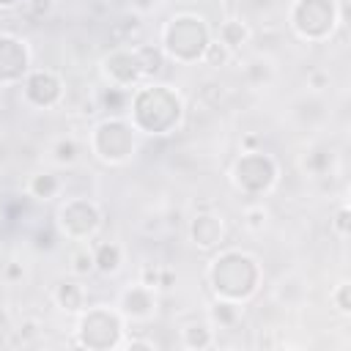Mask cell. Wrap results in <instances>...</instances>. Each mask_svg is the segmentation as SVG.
<instances>
[{
  "label": "cell",
  "mask_w": 351,
  "mask_h": 351,
  "mask_svg": "<svg viewBox=\"0 0 351 351\" xmlns=\"http://www.w3.org/2000/svg\"><path fill=\"white\" fill-rule=\"evenodd\" d=\"M337 299H340V310H343V313H348V310H351V307H348V285H343V288H340Z\"/></svg>",
  "instance_id": "cell-26"
},
{
  "label": "cell",
  "mask_w": 351,
  "mask_h": 351,
  "mask_svg": "<svg viewBox=\"0 0 351 351\" xmlns=\"http://www.w3.org/2000/svg\"><path fill=\"white\" fill-rule=\"evenodd\" d=\"M181 99L167 85H145L132 99V126L145 134H167L181 121Z\"/></svg>",
  "instance_id": "cell-1"
},
{
  "label": "cell",
  "mask_w": 351,
  "mask_h": 351,
  "mask_svg": "<svg viewBox=\"0 0 351 351\" xmlns=\"http://www.w3.org/2000/svg\"><path fill=\"white\" fill-rule=\"evenodd\" d=\"M134 3H137V5H140V8H148V5H154V3H156V0H134Z\"/></svg>",
  "instance_id": "cell-28"
},
{
  "label": "cell",
  "mask_w": 351,
  "mask_h": 351,
  "mask_svg": "<svg viewBox=\"0 0 351 351\" xmlns=\"http://www.w3.org/2000/svg\"><path fill=\"white\" fill-rule=\"evenodd\" d=\"M14 3H19V0H0V5H14Z\"/></svg>",
  "instance_id": "cell-29"
},
{
  "label": "cell",
  "mask_w": 351,
  "mask_h": 351,
  "mask_svg": "<svg viewBox=\"0 0 351 351\" xmlns=\"http://www.w3.org/2000/svg\"><path fill=\"white\" fill-rule=\"evenodd\" d=\"M90 145L104 162H126L134 154V126L121 118H107L93 129Z\"/></svg>",
  "instance_id": "cell-4"
},
{
  "label": "cell",
  "mask_w": 351,
  "mask_h": 351,
  "mask_svg": "<svg viewBox=\"0 0 351 351\" xmlns=\"http://www.w3.org/2000/svg\"><path fill=\"white\" fill-rule=\"evenodd\" d=\"M104 71H107L110 82L112 85H121V88H129L137 80H143V71H140V60H137L134 47H115L104 58Z\"/></svg>",
  "instance_id": "cell-9"
},
{
  "label": "cell",
  "mask_w": 351,
  "mask_h": 351,
  "mask_svg": "<svg viewBox=\"0 0 351 351\" xmlns=\"http://www.w3.org/2000/svg\"><path fill=\"white\" fill-rule=\"evenodd\" d=\"M247 38H250V30L244 27V22H239V19H228V22L219 25V41H222L230 52L239 49Z\"/></svg>",
  "instance_id": "cell-16"
},
{
  "label": "cell",
  "mask_w": 351,
  "mask_h": 351,
  "mask_svg": "<svg viewBox=\"0 0 351 351\" xmlns=\"http://www.w3.org/2000/svg\"><path fill=\"white\" fill-rule=\"evenodd\" d=\"M69 269H71V274H77V277L90 274V271L96 269V266H93V252H90L88 247L71 250V255H69Z\"/></svg>",
  "instance_id": "cell-20"
},
{
  "label": "cell",
  "mask_w": 351,
  "mask_h": 351,
  "mask_svg": "<svg viewBox=\"0 0 351 351\" xmlns=\"http://www.w3.org/2000/svg\"><path fill=\"white\" fill-rule=\"evenodd\" d=\"M55 159L60 165H71L77 159V143L74 140H58L55 143Z\"/></svg>",
  "instance_id": "cell-23"
},
{
  "label": "cell",
  "mask_w": 351,
  "mask_h": 351,
  "mask_svg": "<svg viewBox=\"0 0 351 351\" xmlns=\"http://www.w3.org/2000/svg\"><path fill=\"white\" fill-rule=\"evenodd\" d=\"M27 47L14 36H0V82H16L27 74Z\"/></svg>",
  "instance_id": "cell-10"
},
{
  "label": "cell",
  "mask_w": 351,
  "mask_h": 351,
  "mask_svg": "<svg viewBox=\"0 0 351 351\" xmlns=\"http://www.w3.org/2000/svg\"><path fill=\"white\" fill-rule=\"evenodd\" d=\"M189 233H192V241H195L197 247H214V244L222 241L225 228H222V222H219L217 217H211V214H197V217L192 219Z\"/></svg>",
  "instance_id": "cell-13"
},
{
  "label": "cell",
  "mask_w": 351,
  "mask_h": 351,
  "mask_svg": "<svg viewBox=\"0 0 351 351\" xmlns=\"http://www.w3.org/2000/svg\"><path fill=\"white\" fill-rule=\"evenodd\" d=\"M77 332H80V346L104 351V348H115L121 343L123 324H121L118 313H112L107 307H93L80 318Z\"/></svg>",
  "instance_id": "cell-5"
},
{
  "label": "cell",
  "mask_w": 351,
  "mask_h": 351,
  "mask_svg": "<svg viewBox=\"0 0 351 351\" xmlns=\"http://www.w3.org/2000/svg\"><path fill=\"white\" fill-rule=\"evenodd\" d=\"M154 307H156V296H154V288L148 285H132L121 293V310L129 318H148Z\"/></svg>",
  "instance_id": "cell-12"
},
{
  "label": "cell",
  "mask_w": 351,
  "mask_h": 351,
  "mask_svg": "<svg viewBox=\"0 0 351 351\" xmlns=\"http://www.w3.org/2000/svg\"><path fill=\"white\" fill-rule=\"evenodd\" d=\"M93 266H96V271H101V274L118 271V266H121V247H118L115 241L99 244V247L93 250Z\"/></svg>",
  "instance_id": "cell-14"
},
{
  "label": "cell",
  "mask_w": 351,
  "mask_h": 351,
  "mask_svg": "<svg viewBox=\"0 0 351 351\" xmlns=\"http://www.w3.org/2000/svg\"><path fill=\"white\" fill-rule=\"evenodd\" d=\"M291 19L302 38L321 41L335 27V3L332 0H299L293 5Z\"/></svg>",
  "instance_id": "cell-6"
},
{
  "label": "cell",
  "mask_w": 351,
  "mask_h": 351,
  "mask_svg": "<svg viewBox=\"0 0 351 351\" xmlns=\"http://www.w3.org/2000/svg\"><path fill=\"white\" fill-rule=\"evenodd\" d=\"M55 299H58V304H60L63 310L77 313V310H82L85 291H82V285H80V282H60V285L55 288Z\"/></svg>",
  "instance_id": "cell-15"
},
{
  "label": "cell",
  "mask_w": 351,
  "mask_h": 351,
  "mask_svg": "<svg viewBox=\"0 0 351 351\" xmlns=\"http://www.w3.org/2000/svg\"><path fill=\"white\" fill-rule=\"evenodd\" d=\"M244 217H247V225H250L252 230H258V228H263L266 211H263V206H250V208L244 211Z\"/></svg>",
  "instance_id": "cell-24"
},
{
  "label": "cell",
  "mask_w": 351,
  "mask_h": 351,
  "mask_svg": "<svg viewBox=\"0 0 351 351\" xmlns=\"http://www.w3.org/2000/svg\"><path fill=\"white\" fill-rule=\"evenodd\" d=\"M165 49L170 52V58L181 60V63H192L203 55L206 44H208V30L203 25V19L197 16H173L165 27Z\"/></svg>",
  "instance_id": "cell-3"
},
{
  "label": "cell",
  "mask_w": 351,
  "mask_h": 351,
  "mask_svg": "<svg viewBox=\"0 0 351 351\" xmlns=\"http://www.w3.org/2000/svg\"><path fill=\"white\" fill-rule=\"evenodd\" d=\"M99 208L85 197H74L58 211V225L71 239H88L99 228Z\"/></svg>",
  "instance_id": "cell-8"
},
{
  "label": "cell",
  "mask_w": 351,
  "mask_h": 351,
  "mask_svg": "<svg viewBox=\"0 0 351 351\" xmlns=\"http://www.w3.org/2000/svg\"><path fill=\"white\" fill-rule=\"evenodd\" d=\"M134 52H137V60H140V71H143V77H154L159 69H162V49H154V47H134Z\"/></svg>",
  "instance_id": "cell-19"
},
{
  "label": "cell",
  "mask_w": 351,
  "mask_h": 351,
  "mask_svg": "<svg viewBox=\"0 0 351 351\" xmlns=\"http://www.w3.org/2000/svg\"><path fill=\"white\" fill-rule=\"evenodd\" d=\"M58 189H60V181H58V176H52V173H38V176L30 178V195L38 197V200L55 197Z\"/></svg>",
  "instance_id": "cell-18"
},
{
  "label": "cell",
  "mask_w": 351,
  "mask_h": 351,
  "mask_svg": "<svg viewBox=\"0 0 351 351\" xmlns=\"http://www.w3.org/2000/svg\"><path fill=\"white\" fill-rule=\"evenodd\" d=\"M63 93L60 80L52 71H33L25 80V96L36 107H52Z\"/></svg>",
  "instance_id": "cell-11"
},
{
  "label": "cell",
  "mask_w": 351,
  "mask_h": 351,
  "mask_svg": "<svg viewBox=\"0 0 351 351\" xmlns=\"http://www.w3.org/2000/svg\"><path fill=\"white\" fill-rule=\"evenodd\" d=\"M208 277L214 291L230 302H241L252 296L258 288V266L250 255H241V252H222L211 263Z\"/></svg>",
  "instance_id": "cell-2"
},
{
  "label": "cell",
  "mask_w": 351,
  "mask_h": 351,
  "mask_svg": "<svg viewBox=\"0 0 351 351\" xmlns=\"http://www.w3.org/2000/svg\"><path fill=\"white\" fill-rule=\"evenodd\" d=\"M126 346H129V348H154L148 340H129Z\"/></svg>",
  "instance_id": "cell-27"
},
{
  "label": "cell",
  "mask_w": 351,
  "mask_h": 351,
  "mask_svg": "<svg viewBox=\"0 0 351 351\" xmlns=\"http://www.w3.org/2000/svg\"><path fill=\"white\" fill-rule=\"evenodd\" d=\"M274 178H277V167L261 151L244 154L236 162V167H233V181L247 195H263V192H269L271 184H274Z\"/></svg>",
  "instance_id": "cell-7"
},
{
  "label": "cell",
  "mask_w": 351,
  "mask_h": 351,
  "mask_svg": "<svg viewBox=\"0 0 351 351\" xmlns=\"http://www.w3.org/2000/svg\"><path fill=\"white\" fill-rule=\"evenodd\" d=\"M335 228H337L340 236H348V208H346V206L340 208V214H337V219H335Z\"/></svg>",
  "instance_id": "cell-25"
},
{
  "label": "cell",
  "mask_w": 351,
  "mask_h": 351,
  "mask_svg": "<svg viewBox=\"0 0 351 351\" xmlns=\"http://www.w3.org/2000/svg\"><path fill=\"white\" fill-rule=\"evenodd\" d=\"M200 58L206 60V66H211V69H219V66H225V63H228V58H230V49H228L222 41H208Z\"/></svg>",
  "instance_id": "cell-22"
},
{
  "label": "cell",
  "mask_w": 351,
  "mask_h": 351,
  "mask_svg": "<svg viewBox=\"0 0 351 351\" xmlns=\"http://www.w3.org/2000/svg\"><path fill=\"white\" fill-rule=\"evenodd\" d=\"M184 346L186 348H208L214 343V335H211V326L208 324H189L181 335Z\"/></svg>",
  "instance_id": "cell-17"
},
{
  "label": "cell",
  "mask_w": 351,
  "mask_h": 351,
  "mask_svg": "<svg viewBox=\"0 0 351 351\" xmlns=\"http://www.w3.org/2000/svg\"><path fill=\"white\" fill-rule=\"evenodd\" d=\"M211 318H214L219 326H236V321H239V304L230 302V299H219V302L211 307Z\"/></svg>",
  "instance_id": "cell-21"
}]
</instances>
